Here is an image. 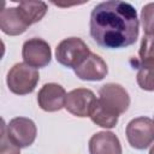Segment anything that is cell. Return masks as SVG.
Masks as SVG:
<instances>
[{
    "label": "cell",
    "mask_w": 154,
    "mask_h": 154,
    "mask_svg": "<svg viewBox=\"0 0 154 154\" xmlns=\"http://www.w3.org/2000/svg\"><path fill=\"white\" fill-rule=\"evenodd\" d=\"M66 91L58 83H46L38 90L37 103L46 112H57L65 107Z\"/></svg>",
    "instance_id": "obj_10"
},
{
    "label": "cell",
    "mask_w": 154,
    "mask_h": 154,
    "mask_svg": "<svg viewBox=\"0 0 154 154\" xmlns=\"http://www.w3.org/2000/svg\"><path fill=\"white\" fill-rule=\"evenodd\" d=\"M89 117H90L93 123H95L96 125H99L101 128H105V129H112L118 123V116L108 112L99 102V100H96Z\"/></svg>",
    "instance_id": "obj_15"
},
{
    "label": "cell",
    "mask_w": 154,
    "mask_h": 154,
    "mask_svg": "<svg viewBox=\"0 0 154 154\" xmlns=\"http://www.w3.org/2000/svg\"><path fill=\"white\" fill-rule=\"evenodd\" d=\"M149 154H154V146L150 148V150H149Z\"/></svg>",
    "instance_id": "obj_17"
},
{
    "label": "cell",
    "mask_w": 154,
    "mask_h": 154,
    "mask_svg": "<svg viewBox=\"0 0 154 154\" xmlns=\"http://www.w3.org/2000/svg\"><path fill=\"white\" fill-rule=\"evenodd\" d=\"M138 65L136 81L141 89L153 91L154 90V36L144 35L140 51H138Z\"/></svg>",
    "instance_id": "obj_3"
},
{
    "label": "cell",
    "mask_w": 154,
    "mask_h": 154,
    "mask_svg": "<svg viewBox=\"0 0 154 154\" xmlns=\"http://www.w3.org/2000/svg\"><path fill=\"white\" fill-rule=\"evenodd\" d=\"M125 135L132 148L143 150L154 142V120L148 117L134 118L128 123Z\"/></svg>",
    "instance_id": "obj_6"
},
{
    "label": "cell",
    "mask_w": 154,
    "mask_h": 154,
    "mask_svg": "<svg viewBox=\"0 0 154 154\" xmlns=\"http://www.w3.org/2000/svg\"><path fill=\"white\" fill-rule=\"evenodd\" d=\"M95 94L87 88H77L67 93L65 108L76 117H89L96 102Z\"/></svg>",
    "instance_id": "obj_9"
},
{
    "label": "cell",
    "mask_w": 154,
    "mask_h": 154,
    "mask_svg": "<svg viewBox=\"0 0 154 154\" xmlns=\"http://www.w3.org/2000/svg\"><path fill=\"white\" fill-rule=\"evenodd\" d=\"M90 54L89 47L79 37H67L60 41L55 48V59L65 67L76 69Z\"/></svg>",
    "instance_id": "obj_4"
},
{
    "label": "cell",
    "mask_w": 154,
    "mask_h": 154,
    "mask_svg": "<svg viewBox=\"0 0 154 154\" xmlns=\"http://www.w3.org/2000/svg\"><path fill=\"white\" fill-rule=\"evenodd\" d=\"M28 23L24 20L18 7H8L1 10L0 29L4 34L10 36H18L28 29Z\"/></svg>",
    "instance_id": "obj_13"
},
{
    "label": "cell",
    "mask_w": 154,
    "mask_h": 154,
    "mask_svg": "<svg viewBox=\"0 0 154 154\" xmlns=\"http://www.w3.org/2000/svg\"><path fill=\"white\" fill-rule=\"evenodd\" d=\"M90 154H122V144L116 134L111 131H100L89 140Z\"/></svg>",
    "instance_id": "obj_12"
},
{
    "label": "cell",
    "mask_w": 154,
    "mask_h": 154,
    "mask_svg": "<svg viewBox=\"0 0 154 154\" xmlns=\"http://www.w3.org/2000/svg\"><path fill=\"white\" fill-rule=\"evenodd\" d=\"M141 23L146 35L154 36V2L146 4L141 10Z\"/></svg>",
    "instance_id": "obj_16"
},
{
    "label": "cell",
    "mask_w": 154,
    "mask_h": 154,
    "mask_svg": "<svg viewBox=\"0 0 154 154\" xmlns=\"http://www.w3.org/2000/svg\"><path fill=\"white\" fill-rule=\"evenodd\" d=\"M2 126L5 129L7 138L19 149L31 146L36 138V125L29 118L16 117L11 119L8 124H5V122H2Z\"/></svg>",
    "instance_id": "obj_5"
},
{
    "label": "cell",
    "mask_w": 154,
    "mask_h": 154,
    "mask_svg": "<svg viewBox=\"0 0 154 154\" xmlns=\"http://www.w3.org/2000/svg\"><path fill=\"white\" fill-rule=\"evenodd\" d=\"M40 79L37 69L25 64L17 63L7 72L6 83L8 89L16 95H26L34 91Z\"/></svg>",
    "instance_id": "obj_2"
},
{
    "label": "cell",
    "mask_w": 154,
    "mask_h": 154,
    "mask_svg": "<svg viewBox=\"0 0 154 154\" xmlns=\"http://www.w3.org/2000/svg\"><path fill=\"white\" fill-rule=\"evenodd\" d=\"M90 35L100 47L116 49L134 45L140 22L135 7L125 1L109 0L96 5L90 13Z\"/></svg>",
    "instance_id": "obj_1"
},
{
    "label": "cell",
    "mask_w": 154,
    "mask_h": 154,
    "mask_svg": "<svg viewBox=\"0 0 154 154\" xmlns=\"http://www.w3.org/2000/svg\"><path fill=\"white\" fill-rule=\"evenodd\" d=\"M99 102L111 113L116 116L123 114L130 106V96L128 91L117 83H106L99 89Z\"/></svg>",
    "instance_id": "obj_7"
},
{
    "label": "cell",
    "mask_w": 154,
    "mask_h": 154,
    "mask_svg": "<svg viewBox=\"0 0 154 154\" xmlns=\"http://www.w3.org/2000/svg\"><path fill=\"white\" fill-rule=\"evenodd\" d=\"M17 7L29 26L40 22L47 12V4L43 1H20Z\"/></svg>",
    "instance_id": "obj_14"
},
{
    "label": "cell",
    "mask_w": 154,
    "mask_h": 154,
    "mask_svg": "<svg viewBox=\"0 0 154 154\" xmlns=\"http://www.w3.org/2000/svg\"><path fill=\"white\" fill-rule=\"evenodd\" d=\"M22 57L25 64L35 69H40L47 66L51 63L52 51L45 40L34 37L24 42L22 48Z\"/></svg>",
    "instance_id": "obj_8"
},
{
    "label": "cell",
    "mask_w": 154,
    "mask_h": 154,
    "mask_svg": "<svg viewBox=\"0 0 154 154\" xmlns=\"http://www.w3.org/2000/svg\"><path fill=\"white\" fill-rule=\"evenodd\" d=\"M73 71L79 79L101 81L106 77V75L108 72V67H107V64L105 63V60L100 55L90 52L88 58L79 66H77Z\"/></svg>",
    "instance_id": "obj_11"
}]
</instances>
